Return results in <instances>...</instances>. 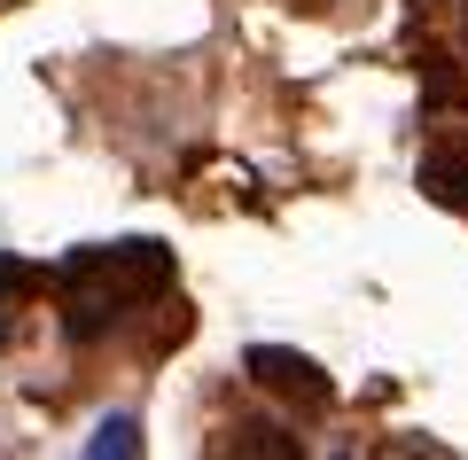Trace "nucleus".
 I'll return each instance as SVG.
<instances>
[{"mask_svg": "<svg viewBox=\"0 0 468 460\" xmlns=\"http://www.w3.org/2000/svg\"><path fill=\"white\" fill-rule=\"evenodd\" d=\"M24 289H39V265H24V258H0V305H8V296H24Z\"/></svg>", "mask_w": 468, "mask_h": 460, "instance_id": "nucleus-6", "label": "nucleus"}, {"mask_svg": "<svg viewBox=\"0 0 468 460\" xmlns=\"http://www.w3.org/2000/svg\"><path fill=\"white\" fill-rule=\"evenodd\" d=\"M242 367H250V382L258 390H273V398H297L304 413H328L335 406V382L320 375L304 351H289V344H250L242 351Z\"/></svg>", "mask_w": 468, "mask_h": 460, "instance_id": "nucleus-2", "label": "nucleus"}, {"mask_svg": "<svg viewBox=\"0 0 468 460\" xmlns=\"http://www.w3.org/2000/svg\"><path fill=\"white\" fill-rule=\"evenodd\" d=\"M421 187L445 211H468V133H445V141L421 148Z\"/></svg>", "mask_w": 468, "mask_h": 460, "instance_id": "nucleus-3", "label": "nucleus"}, {"mask_svg": "<svg viewBox=\"0 0 468 460\" xmlns=\"http://www.w3.org/2000/svg\"><path fill=\"white\" fill-rule=\"evenodd\" d=\"M55 289H63V328L79 336V344H94V336L117 328L133 305H149V296L172 289V250L165 242H94V250H70L63 273H55Z\"/></svg>", "mask_w": 468, "mask_h": 460, "instance_id": "nucleus-1", "label": "nucleus"}, {"mask_svg": "<svg viewBox=\"0 0 468 460\" xmlns=\"http://www.w3.org/2000/svg\"><path fill=\"white\" fill-rule=\"evenodd\" d=\"M86 453H94V460H133L141 453V422H133V413H101L94 437H86Z\"/></svg>", "mask_w": 468, "mask_h": 460, "instance_id": "nucleus-5", "label": "nucleus"}, {"mask_svg": "<svg viewBox=\"0 0 468 460\" xmlns=\"http://www.w3.org/2000/svg\"><path fill=\"white\" fill-rule=\"evenodd\" d=\"M218 444H227V453H250V460H297L304 453V437H289V429H273V422H234Z\"/></svg>", "mask_w": 468, "mask_h": 460, "instance_id": "nucleus-4", "label": "nucleus"}]
</instances>
